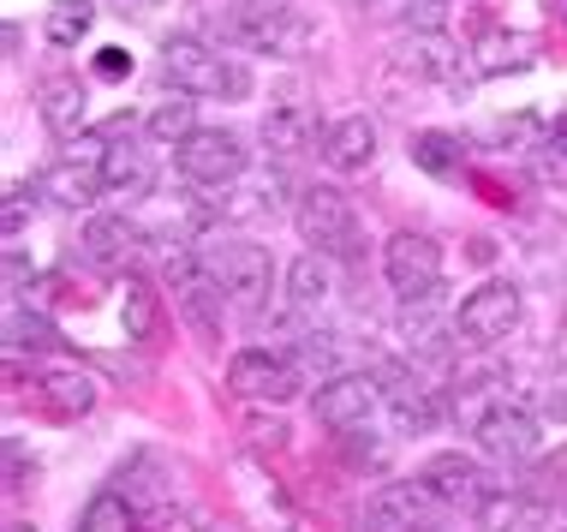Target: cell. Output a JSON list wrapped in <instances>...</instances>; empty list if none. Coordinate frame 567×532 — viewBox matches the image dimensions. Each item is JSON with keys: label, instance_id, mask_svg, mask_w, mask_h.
Returning <instances> with one entry per match:
<instances>
[{"label": "cell", "instance_id": "cell-20", "mask_svg": "<svg viewBox=\"0 0 567 532\" xmlns=\"http://www.w3.org/2000/svg\"><path fill=\"white\" fill-rule=\"evenodd\" d=\"M84 257L96 269H132V257H137V246H144V234L126 222V216H90L84 222Z\"/></svg>", "mask_w": 567, "mask_h": 532}, {"label": "cell", "instance_id": "cell-33", "mask_svg": "<svg viewBox=\"0 0 567 532\" xmlns=\"http://www.w3.org/2000/svg\"><path fill=\"white\" fill-rule=\"evenodd\" d=\"M364 12L382 24H412V30H436V12H442V0H364Z\"/></svg>", "mask_w": 567, "mask_h": 532}, {"label": "cell", "instance_id": "cell-16", "mask_svg": "<svg viewBox=\"0 0 567 532\" xmlns=\"http://www.w3.org/2000/svg\"><path fill=\"white\" fill-rule=\"evenodd\" d=\"M317 156H323L334 174H364V168L377 162V120H371V114H341V120H329Z\"/></svg>", "mask_w": 567, "mask_h": 532}, {"label": "cell", "instance_id": "cell-6", "mask_svg": "<svg viewBox=\"0 0 567 532\" xmlns=\"http://www.w3.org/2000/svg\"><path fill=\"white\" fill-rule=\"evenodd\" d=\"M227 389H234L239 401H251V407H281L305 389V371H299L293 354L245 347V354H234V365H227Z\"/></svg>", "mask_w": 567, "mask_h": 532}, {"label": "cell", "instance_id": "cell-21", "mask_svg": "<svg viewBox=\"0 0 567 532\" xmlns=\"http://www.w3.org/2000/svg\"><path fill=\"white\" fill-rule=\"evenodd\" d=\"M472 60H478L484 79L526 72V66H538V37H532V30H489L478 49H472Z\"/></svg>", "mask_w": 567, "mask_h": 532}, {"label": "cell", "instance_id": "cell-37", "mask_svg": "<svg viewBox=\"0 0 567 532\" xmlns=\"http://www.w3.org/2000/svg\"><path fill=\"white\" fill-rule=\"evenodd\" d=\"M96 72H102V79H126V72H132V54H126V49H96Z\"/></svg>", "mask_w": 567, "mask_h": 532}, {"label": "cell", "instance_id": "cell-12", "mask_svg": "<svg viewBox=\"0 0 567 532\" xmlns=\"http://www.w3.org/2000/svg\"><path fill=\"white\" fill-rule=\"evenodd\" d=\"M472 437H478V449L489 454V461H538V449H544V424L532 407H519V401H496L489 413L472 424Z\"/></svg>", "mask_w": 567, "mask_h": 532}, {"label": "cell", "instance_id": "cell-4", "mask_svg": "<svg viewBox=\"0 0 567 532\" xmlns=\"http://www.w3.org/2000/svg\"><path fill=\"white\" fill-rule=\"evenodd\" d=\"M197 257H204V269L221 282V294L234 299L239 311H264V299L275 287L269 246H257V239H245V234H216V239L197 246Z\"/></svg>", "mask_w": 567, "mask_h": 532}, {"label": "cell", "instance_id": "cell-24", "mask_svg": "<svg viewBox=\"0 0 567 532\" xmlns=\"http://www.w3.org/2000/svg\"><path fill=\"white\" fill-rule=\"evenodd\" d=\"M156 324H162V294L126 269V287H120V329H126V341H137V347L156 341Z\"/></svg>", "mask_w": 567, "mask_h": 532}, {"label": "cell", "instance_id": "cell-13", "mask_svg": "<svg viewBox=\"0 0 567 532\" xmlns=\"http://www.w3.org/2000/svg\"><path fill=\"white\" fill-rule=\"evenodd\" d=\"M419 484H424V491H431L449 514H460V509L478 514L489 497H496V491H489V473L472 461V454H460V449L431 454V461H424V473H419Z\"/></svg>", "mask_w": 567, "mask_h": 532}, {"label": "cell", "instance_id": "cell-29", "mask_svg": "<svg viewBox=\"0 0 567 532\" xmlns=\"http://www.w3.org/2000/svg\"><path fill=\"white\" fill-rule=\"evenodd\" d=\"M90 24H96V0H54L49 19H42V37H49L54 49H79L90 37Z\"/></svg>", "mask_w": 567, "mask_h": 532}, {"label": "cell", "instance_id": "cell-5", "mask_svg": "<svg viewBox=\"0 0 567 532\" xmlns=\"http://www.w3.org/2000/svg\"><path fill=\"white\" fill-rule=\"evenodd\" d=\"M174 162H179V180H186V186L227 192L245 180V168H251V150H245V139L227 126H197L186 144H174Z\"/></svg>", "mask_w": 567, "mask_h": 532}, {"label": "cell", "instance_id": "cell-23", "mask_svg": "<svg viewBox=\"0 0 567 532\" xmlns=\"http://www.w3.org/2000/svg\"><path fill=\"white\" fill-rule=\"evenodd\" d=\"M84 84L79 79H49L42 84V126L54 132V139H66V144H79V132H84Z\"/></svg>", "mask_w": 567, "mask_h": 532}, {"label": "cell", "instance_id": "cell-35", "mask_svg": "<svg viewBox=\"0 0 567 532\" xmlns=\"http://www.w3.org/2000/svg\"><path fill=\"white\" fill-rule=\"evenodd\" d=\"M30 276H37V269L24 264V252H19V246H7V294H24Z\"/></svg>", "mask_w": 567, "mask_h": 532}, {"label": "cell", "instance_id": "cell-31", "mask_svg": "<svg viewBox=\"0 0 567 532\" xmlns=\"http://www.w3.org/2000/svg\"><path fill=\"white\" fill-rule=\"evenodd\" d=\"M532 174H538V186L567 192V114L532 144Z\"/></svg>", "mask_w": 567, "mask_h": 532}, {"label": "cell", "instance_id": "cell-19", "mask_svg": "<svg viewBox=\"0 0 567 532\" xmlns=\"http://www.w3.org/2000/svg\"><path fill=\"white\" fill-rule=\"evenodd\" d=\"M394 66L412 72V79H454L460 49L442 30H401V37H394Z\"/></svg>", "mask_w": 567, "mask_h": 532}, {"label": "cell", "instance_id": "cell-14", "mask_svg": "<svg viewBox=\"0 0 567 532\" xmlns=\"http://www.w3.org/2000/svg\"><path fill=\"white\" fill-rule=\"evenodd\" d=\"M84 150H96V144H72L66 156L42 174V197H54L60 209H90L96 197H109L102 192V156H84Z\"/></svg>", "mask_w": 567, "mask_h": 532}, {"label": "cell", "instance_id": "cell-27", "mask_svg": "<svg viewBox=\"0 0 567 532\" xmlns=\"http://www.w3.org/2000/svg\"><path fill=\"white\" fill-rule=\"evenodd\" d=\"M42 401H49L54 419H79L96 407V383H90L84 371H49L42 377Z\"/></svg>", "mask_w": 567, "mask_h": 532}, {"label": "cell", "instance_id": "cell-38", "mask_svg": "<svg viewBox=\"0 0 567 532\" xmlns=\"http://www.w3.org/2000/svg\"><path fill=\"white\" fill-rule=\"evenodd\" d=\"M251 443L281 449V443H287V424H281V419H251Z\"/></svg>", "mask_w": 567, "mask_h": 532}, {"label": "cell", "instance_id": "cell-22", "mask_svg": "<svg viewBox=\"0 0 567 532\" xmlns=\"http://www.w3.org/2000/svg\"><path fill=\"white\" fill-rule=\"evenodd\" d=\"M329 294H334L329 257H317V252L293 257V269H287V306H293L299 317H317V311L329 306Z\"/></svg>", "mask_w": 567, "mask_h": 532}, {"label": "cell", "instance_id": "cell-39", "mask_svg": "<svg viewBox=\"0 0 567 532\" xmlns=\"http://www.w3.org/2000/svg\"><path fill=\"white\" fill-rule=\"evenodd\" d=\"M556 354H561V365H567V311H561V341H556Z\"/></svg>", "mask_w": 567, "mask_h": 532}, {"label": "cell", "instance_id": "cell-32", "mask_svg": "<svg viewBox=\"0 0 567 532\" xmlns=\"http://www.w3.org/2000/svg\"><path fill=\"white\" fill-rule=\"evenodd\" d=\"M7 341H12V354H49V347H60L49 317L19 306V299H12V311H7Z\"/></svg>", "mask_w": 567, "mask_h": 532}, {"label": "cell", "instance_id": "cell-8", "mask_svg": "<svg viewBox=\"0 0 567 532\" xmlns=\"http://www.w3.org/2000/svg\"><path fill=\"white\" fill-rule=\"evenodd\" d=\"M519 317H526V306H519V287L514 282H484V287H472V294L460 299L454 336L472 341V347H496V341H508L514 329H519Z\"/></svg>", "mask_w": 567, "mask_h": 532}, {"label": "cell", "instance_id": "cell-40", "mask_svg": "<svg viewBox=\"0 0 567 532\" xmlns=\"http://www.w3.org/2000/svg\"><path fill=\"white\" fill-rule=\"evenodd\" d=\"M7 532H30V526H19V521H12V526H7Z\"/></svg>", "mask_w": 567, "mask_h": 532}, {"label": "cell", "instance_id": "cell-7", "mask_svg": "<svg viewBox=\"0 0 567 532\" xmlns=\"http://www.w3.org/2000/svg\"><path fill=\"white\" fill-rule=\"evenodd\" d=\"M382 276H389V287L406 299V306H424V299L442 287V246L431 234L401 227V234H389V246H382Z\"/></svg>", "mask_w": 567, "mask_h": 532}, {"label": "cell", "instance_id": "cell-15", "mask_svg": "<svg viewBox=\"0 0 567 532\" xmlns=\"http://www.w3.org/2000/svg\"><path fill=\"white\" fill-rule=\"evenodd\" d=\"M382 413L394 419L401 437H424L442 419V407H436V389H424L412 371H389L382 377Z\"/></svg>", "mask_w": 567, "mask_h": 532}, {"label": "cell", "instance_id": "cell-25", "mask_svg": "<svg viewBox=\"0 0 567 532\" xmlns=\"http://www.w3.org/2000/svg\"><path fill=\"white\" fill-rule=\"evenodd\" d=\"M544 526H549V514L519 491H496L478 509V532H544Z\"/></svg>", "mask_w": 567, "mask_h": 532}, {"label": "cell", "instance_id": "cell-36", "mask_svg": "<svg viewBox=\"0 0 567 532\" xmlns=\"http://www.w3.org/2000/svg\"><path fill=\"white\" fill-rule=\"evenodd\" d=\"M24 197H30L24 186H12V192H7V239H19V234H24V216H30Z\"/></svg>", "mask_w": 567, "mask_h": 532}, {"label": "cell", "instance_id": "cell-9", "mask_svg": "<svg viewBox=\"0 0 567 532\" xmlns=\"http://www.w3.org/2000/svg\"><path fill=\"white\" fill-rule=\"evenodd\" d=\"M167 282H174V299L186 311V324L197 329L204 341H221V282L204 269V257L186 252V246H167Z\"/></svg>", "mask_w": 567, "mask_h": 532}, {"label": "cell", "instance_id": "cell-10", "mask_svg": "<svg viewBox=\"0 0 567 532\" xmlns=\"http://www.w3.org/2000/svg\"><path fill=\"white\" fill-rule=\"evenodd\" d=\"M377 413H382V377L334 371V377H323V383H317V419H323L334 437L364 431Z\"/></svg>", "mask_w": 567, "mask_h": 532}, {"label": "cell", "instance_id": "cell-2", "mask_svg": "<svg viewBox=\"0 0 567 532\" xmlns=\"http://www.w3.org/2000/svg\"><path fill=\"white\" fill-rule=\"evenodd\" d=\"M293 227H299L305 246H311L317 257H329V264H352V257H364V222H359V209H352V197L341 186H329V180H317V186L299 192Z\"/></svg>", "mask_w": 567, "mask_h": 532}, {"label": "cell", "instance_id": "cell-3", "mask_svg": "<svg viewBox=\"0 0 567 532\" xmlns=\"http://www.w3.org/2000/svg\"><path fill=\"white\" fill-rule=\"evenodd\" d=\"M162 79L186 96H216V102H239L251 96V72L239 66L234 54H221L216 42H197V37H174L162 49Z\"/></svg>", "mask_w": 567, "mask_h": 532}, {"label": "cell", "instance_id": "cell-17", "mask_svg": "<svg viewBox=\"0 0 567 532\" xmlns=\"http://www.w3.org/2000/svg\"><path fill=\"white\" fill-rule=\"evenodd\" d=\"M102 192L120 197V204H137V197L156 192V156L137 150L132 139H114L102 150Z\"/></svg>", "mask_w": 567, "mask_h": 532}, {"label": "cell", "instance_id": "cell-28", "mask_svg": "<svg viewBox=\"0 0 567 532\" xmlns=\"http://www.w3.org/2000/svg\"><path fill=\"white\" fill-rule=\"evenodd\" d=\"M144 132H150V139H162V144H186L192 132H197V102L186 96V90L162 96L156 109L144 114Z\"/></svg>", "mask_w": 567, "mask_h": 532}, {"label": "cell", "instance_id": "cell-26", "mask_svg": "<svg viewBox=\"0 0 567 532\" xmlns=\"http://www.w3.org/2000/svg\"><path fill=\"white\" fill-rule=\"evenodd\" d=\"M120 497L132 503V514H156L167 503V479H162V461L156 454H137V461L120 473Z\"/></svg>", "mask_w": 567, "mask_h": 532}, {"label": "cell", "instance_id": "cell-34", "mask_svg": "<svg viewBox=\"0 0 567 532\" xmlns=\"http://www.w3.org/2000/svg\"><path fill=\"white\" fill-rule=\"evenodd\" d=\"M126 526H132V503L120 491L90 497V509H84V521H79V532H126Z\"/></svg>", "mask_w": 567, "mask_h": 532}, {"label": "cell", "instance_id": "cell-11", "mask_svg": "<svg viewBox=\"0 0 567 532\" xmlns=\"http://www.w3.org/2000/svg\"><path fill=\"white\" fill-rule=\"evenodd\" d=\"M442 521H449V509H442L419 479L412 484H401V479L377 484L371 503H364V526L371 532H442Z\"/></svg>", "mask_w": 567, "mask_h": 532}, {"label": "cell", "instance_id": "cell-30", "mask_svg": "<svg viewBox=\"0 0 567 532\" xmlns=\"http://www.w3.org/2000/svg\"><path fill=\"white\" fill-rule=\"evenodd\" d=\"M412 162L436 180H454L466 168V144H460L454 132H419V139H412Z\"/></svg>", "mask_w": 567, "mask_h": 532}, {"label": "cell", "instance_id": "cell-18", "mask_svg": "<svg viewBox=\"0 0 567 532\" xmlns=\"http://www.w3.org/2000/svg\"><path fill=\"white\" fill-rule=\"evenodd\" d=\"M323 120H317L311 102H299V96H281V102H269V114H264V144L275 150V156H299V150H311V144H323Z\"/></svg>", "mask_w": 567, "mask_h": 532}, {"label": "cell", "instance_id": "cell-1", "mask_svg": "<svg viewBox=\"0 0 567 532\" xmlns=\"http://www.w3.org/2000/svg\"><path fill=\"white\" fill-rule=\"evenodd\" d=\"M221 42H234L245 54H269V60H299L317 42V24L287 0H234L221 12Z\"/></svg>", "mask_w": 567, "mask_h": 532}]
</instances>
